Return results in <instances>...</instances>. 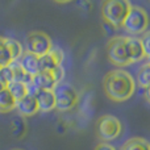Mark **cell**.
Returning a JSON list of instances; mask_svg holds the SVG:
<instances>
[{
    "mask_svg": "<svg viewBox=\"0 0 150 150\" xmlns=\"http://www.w3.org/2000/svg\"><path fill=\"white\" fill-rule=\"evenodd\" d=\"M104 93L112 101L121 103L132 98L136 91V80L128 71L116 69L111 70L103 78Z\"/></svg>",
    "mask_w": 150,
    "mask_h": 150,
    "instance_id": "obj_1",
    "label": "cell"
},
{
    "mask_svg": "<svg viewBox=\"0 0 150 150\" xmlns=\"http://www.w3.org/2000/svg\"><path fill=\"white\" fill-rule=\"evenodd\" d=\"M130 7L132 4L127 0H105L101 4L103 21L109 23L116 29L122 28Z\"/></svg>",
    "mask_w": 150,
    "mask_h": 150,
    "instance_id": "obj_2",
    "label": "cell"
},
{
    "mask_svg": "<svg viewBox=\"0 0 150 150\" xmlns=\"http://www.w3.org/2000/svg\"><path fill=\"white\" fill-rule=\"evenodd\" d=\"M150 23L149 15L142 7L132 5L128 12V16L124 21L122 28L130 34H141L148 30V26Z\"/></svg>",
    "mask_w": 150,
    "mask_h": 150,
    "instance_id": "obj_3",
    "label": "cell"
},
{
    "mask_svg": "<svg viewBox=\"0 0 150 150\" xmlns=\"http://www.w3.org/2000/svg\"><path fill=\"white\" fill-rule=\"evenodd\" d=\"M122 125L117 117L112 115H104L96 122V134L103 142L108 144L121 134Z\"/></svg>",
    "mask_w": 150,
    "mask_h": 150,
    "instance_id": "obj_4",
    "label": "cell"
},
{
    "mask_svg": "<svg viewBox=\"0 0 150 150\" xmlns=\"http://www.w3.org/2000/svg\"><path fill=\"white\" fill-rule=\"evenodd\" d=\"M53 49V41L45 32H29L25 38V52L32 53L36 57L46 55Z\"/></svg>",
    "mask_w": 150,
    "mask_h": 150,
    "instance_id": "obj_5",
    "label": "cell"
},
{
    "mask_svg": "<svg viewBox=\"0 0 150 150\" xmlns=\"http://www.w3.org/2000/svg\"><path fill=\"white\" fill-rule=\"evenodd\" d=\"M53 91L55 95V109L59 112H67L78 104L79 95L76 90L69 83H59Z\"/></svg>",
    "mask_w": 150,
    "mask_h": 150,
    "instance_id": "obj_6",
    "label": "cell"
},
{
    "mask_svg": "<svg viewBox=\"0 0 150 150\" xmlns=\"http://www.w3.org/2000/svg\"><path fill=\"white\" fill-rule=\"evenodd\" d=\"M107 57L111 63L116 66H128L130 63L127 52V37L116 36L112 37L107 44Z\"/></svg>",
    "mask_w": 150,
    "mask_h": 150,
    "instance_id": "obj_7",
    "label": "cell"
},
{
    "mask_svg": "<svg viewBox=\"0 0 150 150\" xmlns=\"http://www.w3.org/2000/svg\"><path fill=\"white\" fill-rule=\"evenodd\" d=\"M15 109L18 112V115H20L21 117H30V116H34L37 112H40L37 99H36V96L32 95V93H28L25 98L16 101Z\"/></svg>",
    "mask_w": 150,
    "mask_h": 150,
    "instance_id": "obj_8",
    "label": "cell"
},
{
    "mask_svg": "<svg viewBox=\"0 0 150 150\" xmlns=\"http://www.w3.org/2000/svg\"><path fill=\"white\" fill-rule=\"evenodd\" d=\"M127 52L130 63L140 62L145 58V52L138 37H127Z\"/></svg>",
    "mask_w": 150,
    "mask_h": 150,
    "instance_id": "obj_9",
    "label": "cell"
},
{
    "mask_svg": "<svg viewBox=\"0 0 150 150\" xmlns=\"http://www.w3.org/2000/svg\"><path fill=\"white\" fill-rule=\"evenodd\" d=\"M34 96L41 112H50L55 109V95L53 90H38Z\"/></svg>",
    "mask_w": 150,
    "mask_h": 150,
    "instance_id": "obj_10",
    "label": "cell"
},
{
    "mask_svg": "<svg viewBox=\"0 0 150 150\" xmlns=\"http://www.w3.org/2000/svg\"><path fill=\"white\" fill-rule=\"evenodd\" d=\"M17 62L32 76H34L36 74L40 73V58L36 57L34 54H32V53H28L24 50L23 55L20 57V59Z\"/></svg>",
    "mask_w": 150,
    "mask_h": 150,
    "instance_id": "obj_11",
    "label": "cell"
},
{
    "mask_svg": "<svg viewBox=\"0 0 150 150\" xmlns=\"http://www.w3.org/2000/svg\"><path fill=\"white\" fill-rule=\"evenodd\" d=\"M37 90H54L57 83L54 80L52 73L47 71H40L38 74H36L32 79V84Z\"/></svg>",
    "mask_w": 150,
    "mask_h": 150,
    "instance_id": "obj_12",
    "label": "cell"
},
{
    "mask_svg": "<svg viewBox=\"0 0 150 150\" xmlns=\"http://www.w3.org/2000/svg\"><path fill=\"white\" fill-rule=\"evenodd\" d=\"M9 69H11V71H12L13 82L24 83V84H26V86L32 84V79H33V76L26 73V71L20 66V63H18L17 61H13V62L9 65Z\"/></svg>",
    "mask_w": 150,
    "mask_h": 150,
    "instance_id": "obj_13",
    "label": "cell"
},
{
    "mask_svg": "<svg viewBox=\"0 0 150 150\" xmlns=\"http://www.w3.org/2000/svg\"><path fill=\"white\" fill-rule=\"evenodd\" d=\"M28 132V125H26L25 117L17 116L11 121V133L16 140H21Z\"/></svg>",
    "mask_w": 150,
    "mask_h": 150,
    "instance_id": "obj_14",
    "label": "cell"
},
{
    "mask_svg": "<svg viewBox=\"0 0 150 150\" xmlns=\"http://www.w3.org/2000/svg\"><path fill=\"white\" fill-rule=\"evenodd\" d=\"M16 108V100L7 87L0 90V113H7Z\"/></svg>",
    "mask_w": 150,
    "mask_h": 150,
    "instance_id": "obj_15",
    "label": "cell"
},
{
    "mask_svg": "<svg viewBox=\"0 0 150 150\" xmlns=\"http://www.w3.org/2000/svg\"><path fill=\"white\" fill-rule=\"evenodd\" d=\"M120 150H150V142L141 137H133L125 141Z\"/></svg>",
    "mask_w": 150,
    "mask_h": 150,
    "instance_id": "obj_16",
    "label": "cell"
},
{
    "mask_svg": "<svg viewBox=\"0 0 150 150\" xmlns=\"http://www.w3.org/2000/svg\"><path fill=\"white\" fill-rule=\"evenodd\" d=\"M8 91L11 92V95L13 96L16 101L21 100L23 98H25L26 95L29 93V88L26 84L24 83H18V82H12L11 84H8Z\"/></svg>",
    "mask_w": 150,
    "mask_h": 150,
    "instance_id": "obj_17",
    "label": "cell"
},
{
    "mask_svg": "<svg viewBox=\"0 0 150 150\" xmlns=\"http://www.w3.org/2000/svg\"><path fill=\"white\" fill-rule=\"evenodd\" d=\"M4 38H5V44H7L8 50L11 53V57H12V61H18L24 53V47L21 45V42H18L15 38H9V37H4Z\"/></svg>",
    "mask_w": 150,
    "mask_h": 150,
    "instance_id": "obj_18",
    "label": "cell"
},
{
    "mask_svg": "<svg viewBox=\"0 0 150 150\" xmlns=\"http://www.w3.org/2000/svg\"><path fill=\"white\" fill-rule=\"evenodd\" d=\"M137 84L142 88L150 87V63H145L137 73Z\"/></svg>",
    "mask_w": 150,
    "mask_h": 150,
    "instance_id": "obj_19",
    "label": "cell"
},
{
    "mask_svg": "<svg viewBox=\"0 0 150 150\" xmlns=\"http://www.w3.org/2000/svg\"><path fill=\"white\" fill-rule=\"evenodd\" d=\"M12 57L5 44V38L0 36V67H7L12 63Z\"/></svg>",
    "mask_w": 150,
    "mask_h": 150,
    "instance_id": "obj_20",
    "label": "cell"
},
{
    "mask_svg": "<svg viewBox=\"0 0 150 150\" xmlns=\"http://www.w3.org/2000/svg\"><path fill=\"white\" fill-rule=\"evenodd\" d=\"M55 67H58L55 59L50 55V53H47L46 55H42L40 57V71H47V73H52Z\"/></svg>",
    "mask_w": 150,
    "mask_h": 150,
    "instance_id": "obj_21",
    "label": "cell"
},
{
    "mask_svg": "<svg viewBox=\"0 0 150 150\" xmlns=\"http://www.w3.org/2000/svg\"><path fill=\"white\" fill-rule=\"evenodd\" d=\"M13 82L12 78V71H11L9 66L7 67H0V84L4 86V87H8V84Z\"/></svg>",
    "mask_w": 150,
    "mask_h": 150,
    "instance_id": "obj_22",
    "label": "cell"
},
{
    "mask_svg": "<svg viewBox=\"0 0 150 150\" xmlns=\"http://www.w3.org/2000/svg\"><path fill=\"white\" fill-rule=\"evenodd\" d=\"M140 40H141V44H142L144 52H145V57L150 58V30H146Z\"/></svg>",
    "mask_w": 150,
    "mask_h": 150,
    "instance_id": "obj_23",
    "label": "cell"
},
{
    "mask_svg": "<svg viewBox=\"0 0 150 150\" xmlns=\"http://www.w3.org/2000/svg\"><path fill=\"white\" fill-rule=\"evenodd\" d=\"M50 55H52L53 58L55 59V62H57L58 66H62V62H63V58H65V55H63V52L59 49V47H54L53 46V49L50 50Z\"/></svg>",
    "mask_w": 150,
    "mask_h": 150,
    "instance_id": "obj_24",
    "label": "cell"
},
{
    "mask_svg": "<svg viewBox=\"0 0 150 150\" xmlns=\"http://www.w3.org/2000/svg\"><path fill=\"white\" fill-rule=\"evenodd\" d=\"M53 76H54V80L57 84H59V83H62L63 78H65V69L62 67V66H58V67H55L54 70L52 71Z\"/></svg>",
    "mask_w": 150,
    "mask_h": 150,
    "instance_id": "obj_25",
    "label": "cell"
},
{
    "mask_svg": "<svg viewBox=\"0 0 150 150\" xmlns=\"http://www.w3.org/2000/svg\"><path fill=\"white\" fill-rule=\"evenodd\" d=\"M95 150H116V148L112 146V145H109V144L101 142V144H99V145H96Z\"/></svg>",
    "mask_w": 150,
    "mask_h": 150,
    "instance_id": "obj_26",
    "label": "cell"
},
{
    "mask_svg": "<svg viewBox=\"0 0 150 150\" xmlns=\"http://www.w3.org/2000/svg\"><path fill=\"white\" fill-rule=\"evenodd\" d=\"M103 29L105 30V33H113L115 30H116V28L115 26H112L109 23H107V21H103Z\"/></svg>",
    "mask_w": 150,
    "mask_h": 150,
    "instance_id": "obj_27",
    "label": "cell"
},
{
    "mask_svg": "<svg viewBox=\"0 0 150 150\" xmlns=\"http://www.w3.org/2000/svg\"><path fill=\"white\" fill-rule=\"evenodd\" d=\"M145 98H146V100L150 103V87H148L145 90Z\"/></svg>",
    "mask_w": 150,
    "mask_h": 150,
    "instance_id": "obj_28",
    "label": "cell"
},
{
    "mask_svg": "<svg viewBox=\"0 0 150 150\" xmlns=\"http://www.w3.org/2000/svg\"><path fill=\"white\" fill-rule=\"evenodd\" d=\"M149 63H150V58H149Z\"/></svg>",
    "mask_w": 150,
    "mask_h": 150,
    "instance_id": "obj_29",
    "label": "cell"
},
{
    "mask_svg": "<svg viewBox=\"0 0 150 150\" xmlns=\"http://www.w3.org/2000/svg\"><path fill=\"white\" fill-rule=\"evenodd\" d=\"M15 150H20V149H15Z\"/></svg>",
    "mask_w": 150,
    "mask_h": 150,
    "instance_id": "obj_30",
    "label": "cell"
},
{
    "mask_svg": "<svg viewBox=\"0 0 150 150\" xmlns=\"http://www.w3.org/2000/svg\"><path fill=\"white\" fill-rule=\"evenodd\" d=\"M116 150H117V149H116ZM119 150H120V149H119Z\"/></svg>",
    "mask_w": 150,
    "mask_h": 150,
    "instance_id": "obj_31",
    "label": "cell"
}]
</instances>
